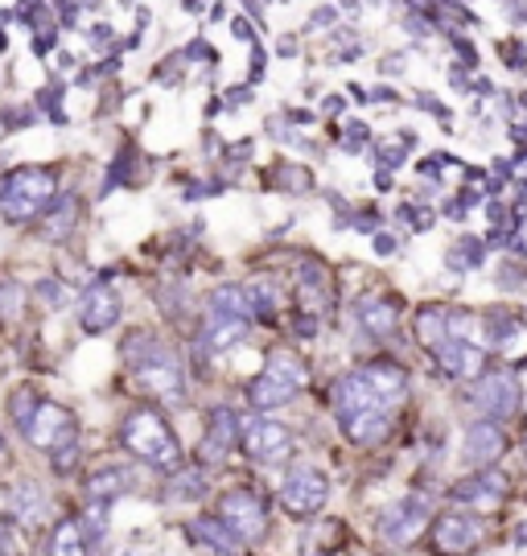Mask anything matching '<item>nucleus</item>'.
<instances>
[{
    "instance_id": "obj_1",
    "label": "nucleus",
    "mask_w": 527,
    "mask_h": 556,
    "mask_svg": "<svg viewBox=\"0 0 527 556\" xmlns=\"http://www.w3.org/2000/svg\"><path fill=\"white\" fill-rule=\"evenodd\" d=\"M334 413L342 438L354 445H375L391 425V400L363 371H351L334 383Z\"/></svg>"
},
{
    "instance_id": "obj_2",
    "label": "nucleus",
    "mask_w": 527,
    "mask_h": 556,
    "mask_svg": "<svg viewBox=\"0 0 527 556\" xmlns=\"http://www.w3.org/2000/svg\"><path fill=\"white\" fill-rule=\"evenodd\" d=\"M59 202V178L54 169H41V165H25L0 178V219L25 227V223L41 219L50 206Z\"/></svg>"
},
{
    "instance_id": "obj_3",
    "label": "nucleus",
    "mask_w": 527,
    "mask_h": 556,
    "mask_svg": "<svg viewBox=\"0 0 527 556\" xmlns=\"http://www.w3.org/2000/svg\"><path fill=\"white\" fill-rule=\"evenodd\" d=\"M128 363L137 367L140 383L153 392L156 400H170V404H181L186 400V371H181V358L153 334H133L128 346H124Z\"/></svg>"
},
{
    "instance_id": "obj_4",
    "label": "nucleus",
    "mask_w": 527,
    "mask_h": 556,
    "mask_svg": "<svg viewBox=\"0 0 527 556\" xmlns=\"http://www.w3.org/2000/svg\"><path fill=\"white\" fill-rule=\"evenodd\" d=\"M120 441H124L128 454H137L140 462H149V466L165 470V475L181 470V457L186 454H181L174 429L165 425V417H161L156 408H137V413H128L124 425H120Z\"/></svg>"
},
{
    "instance_id": "obj_5",
    "label": "nucleus",
    "mask_w": 527,
    "mask_h": 556,
    "mask_svg": "<svg viewBox=\"0 0 527 556\" xmlns=\"http://www.w3.org/2000/svg\"><path fill=\"white\" fill-rule=\"evenodd\" d=\"M305 388V363L293 351H273L264 371L248 383V404L268 413V408H285L289 400Z\"/></svg>"
},
{
    "instance_id": "obj_6",
    "label": "nucleus",
    "mask_w": 527,
    "mask_h": 556,
    "mask_svg": "<svg viewBox=\"0 0 527 556\" xmlns=\"http://www.w3.org/2000/svg\"><path fill=\"white\" fill-rule=\"evenodd\" d=\"M21 433H25L29 445H38L41 454H59L62 445L78 441L75 417H71L62 404H54V400H38L29 420L21 425Z\"/></svg>"
},
{
    "instance_id": "obj_7",
    "label": "nucleus",
    "mask_w": 527,
    "mask_h": 556,
    "mask_svg": "<svg viewBox=\"0 0 527 556\" xmlns=\"http://www.w3.org/2000/svg\"><path fill=\"white\" fill-rule=\"evenodd\" d=\"M218 519L243 544H255V540H264V532H268V507L248 486H235V491H227V495L218 498Z\"/></svg>"
},
{
    "instance_id": "obj_8",
    "label": "nucleus",
    "mask_w": 527,
    "mask_h": 556,
    "mask_svg": "<svg viewBox=\"0 0 527 556\" xmlns=\"http://www.w3.org/2000/svg\"><path fill=\"white\" fill-rule=\"evenodd\" d=\"M326 498H330V478L322 470H313V466H297L280 482V507L297 519L317 516L326 507Z\"/></svg>"
},
{
    "instance_id": "obj_9",
    "label": "nucleus",
    "mask_w": 527,
    "mask_h": 556,
    "mask_svg": "<svg viewBox=\"0 0 527 556\" xmlns=\"http://www.w3.org/2000/svg\"><path fill=\"white\" fill-rule=\"evenodd\" d=\"M474 408L490 420H507L519 413V379L511 376V371H487V376H478L474 383Z\"/></svg>"
},
{
    "instance_id": "obj_10",
    "label": "nucleus",
    "mask_w": 527,
    "mask_h": 556,
    "mask_svg": "<svg viewBox=\"0 0 527 556\" xmlns=\"http://www.w3.org/2000/svg\"><path fill=\"white\" fill-rule=\"evenodd\" d=\"M482 544V523L466 511H446L432 523V556H469Z\"/></svg>"
},
{
    "instance_id": "obj_11",
    "label": "nucleus",
    "mask_w": 527,
    "mask_h": 556,
    "mask_svg": "<svg viewBox=\"0 0 527 556\" xmlns=\"http://www.w3.org/2000/svg\"><path fill=\"white\" fill-rule=\"evenodd\" d=\"M429 519V498L421 495H404L388 503L379 516H375V528H379V536L391 540V544H409V540L421 536V523Z\"/></svg>"
},
{
    "instance_id": "obj_12",
    "label": "nucleus",
    "mask_w": 527,
    "mask_h": 556,
    "mask_svg": "<svg viewBox=\"0 0 527 556\" xmlns=\"http://www.w3.org/2000/svg\"><path fill=\"white\" fill-rule=\"evenodd\" d=\"M255 462H285V457L293 454V429L289 425H280V420H248L243 425V441H239Z\"/></svg>"
},
{
    "instance_id": "obj_13",
    "label": "nucleus",
    "mask_w": 527,
    "mask_h": 556,
    "mask_svg": "<svg viewBox=\"0 0 527 556\" xmlns=\"http://www.w3.org/2000/svg\"><path fill=\"white\" fill-rule=\"evenodd\" d=\"M474 334V318L462 314V309H446V305H425L421 314H416V338L437 351L441 342H450V338H469Z\"/></svg>"
},
{
    "instance_id": "obj_14",
    "label": "nucleus",
    "mask_w": 527,
    "mask_h": 556,
    "mask_svg": "<svg viewBox=\"0 0 527 556\" xmlns=\"http://www.w3.org/2000/svg\"><path fill=\"white\" fill-rule=\"evenodd\" d=\"M450 495H453V503H462V507L490 511V507H499V503L511 495V478L503 475V470H478V475H469L466 482H457Z\"/></svg>"
},
{
    "instance_id": "obj_15",
    "label": "nucleus",
    "mask_w": 527,
    "mask_h": 556,
    "mask_svg": "<svg viewBox=\"0 0 527 556\" xmlns=\"http://www.w3.org/2000/svg\"><path fill=\"white\" fill-rule=\"evenodd\" d=\"M120 321V293L112 285H91L83 289V301H78V326L83 334H108Z\"/></svg>"
},
{
    "instance_id": "obj_16",
    "label": "nucleus",
    "mask_w": 527,
    "mask_h": 556,
    "mask_svg": "<svg viewBox=\"0 0 527 556\" xmlns=\"http://www.w3.org/2000/svg\"><path fill=\"white\" fill-rule=\"evenodd\" d=\"M507 450V433L494 425V420H474L462 438V462L474 470H490Z\"/></svg>"
},
{
    "instance_id": "obj_17",
    "label": "nucleus",
    "mask_w": 527,
    "mask_h": 556,
    "mask_svg": "<svg viewBox=\"0 0 527 556\" xmlns=\"http://www.w3.org/2000/svg\"><path fill=\"white\" fill-rule=\"evenodd\" d=\"M432 355L441 363V371H450V376H457V379L482 376V367H487V351L474 346L469 338H450V342H441Z\"/></svg>"
},
{
    "instance_id": "obj_18",
    "label": "nucleus",
    "mask_w": 527,
    "mask_h": 556,
    "mask_svg": "<svg viewBox=\"0 0 527 556\" xmlns=\"http://www.w3.org/2000/svg\"><path fill=\"white\" fill-rule=\"evenodd\" d=\"M354 314H359V326L372 338H388L400 326V305L384 298V293H363V298L354 301Z\"/></svg>"
},
{
    "instance_id": "obj_19",
    "label": "nucleus",
    "mask_w": 527,
    "mask_h": 556,
    "mask_svg": "<svg viewBox=\"0 0 527 556\" xmlns=\"http://www.w3.org/2000/svg\"><path fill=\"white\" fill-rule=\"evenodd\" d=\"M235 441H243V425L235 417L227 404H218L215 413H211V425H206V441H202V454L218 462V457L231 454Z\"/></svg>"
},
{
    "instance_id": "obj_20",
    "label": "nucleus",
    "mask_w": 527,
    "mask_h": 556,
    "mask_svg": "<svg viewBox=\"0 0 527 556\" xmlns=\"http://www.w3.org/2000/svg\"><path fill=\"white\" fill-rule=\"evenodd\" d=\"M297 289H301V305L317 318V314L330 305V289H334L326 264H322V260H305V264L297 268Z\"/></svg>"
},
{
    "instance_id": "obj_21",
    "label": "nucleus",
    "mask_w": 527,
    "mask_h": 556,
    "mask_svg": "<svg viewBox=\"0 0 527 556\" xmlns=\"http://www.w3.org/2000/svg\"><path fill=\"white\" fill-rule=\"evenodd\" d=\"M248 326H252L248 318H235V314L211 309V314H206V321H202V334H198V342H202V351H227V346H235L239 338L248 334Z\"/></svg>"
},
{
    "instance_id": "obj_22",
    "label": "nucleus",
    "mask_w": 527,
    "mask_h": 556,
    "mask_svg": "<svg viewBox=\"0 0 527 556\" xmlns=\"http://www.w3.org/2000/svg\"><path fill=\"white\" fill-rule=\"evenodd\" d=\"M78 227V199L75 194H59V202L46 211V219H41V239H50V243H66V239L75 236Z\"/></svg>"
},
{
    "instance_id": "obj_23",
    "label": "nucleus",
    "mask_w": 527,
    "mask_h": 556,
    "mask_svg": "<svg viewBox=\"0 0 527 556\" xmlns=\"http://www.w3.org/2000/svg\"><path fill=\"white\" fill-rule=\"evenodd\" d=\"M190 540L202 544V548H211L215 556H235L239 553V544H243L223 519H218V523L215 519H195V523H190Z\"/></svg>"
},
{
    "instance_id": "obj_24",
    "label": "nucleus",
    "mask_w": 527,
    "mask_h": 556,
    "mask_svg": "<svg viewBox=\"0 0 527 556\" xmlns=\"http://www.w3.org/2000/svg\"><path fill=\"white\" fill-rule=\"evenodd\" d=\"M46 556H87V532L78 519H62L46 540Z\"/></svg>"
},
{
    "instance_id": "obj_25",
    "label": "nucleus",
    "mask_w": 527,
    "mask_h": 556,
    "mask_svg": "<svg viewBox=\"0 0 527 556\" xmlns=\"http://www.w3.org/2000/svg\"><path fill=\"white\" fill-rule=\"evenodd\" d=\"M9 507H13L17 523H41V516H46V491H41L38 482H21L9 495Z\"/></svg>"
},
{
    "instance_id": "obj_26",
    "label": "nucleus",
    "mask_w": 527,
    "mask_h": 556,
    "mask_svg": "<svg viewBox=\"0 0 527 556\" xmlns=\"http://www.w3.org/2000/svg\"><path fill=\"white\" fill-rule=\"evenodd\" d=\"M482 256H487V243L478 236H457L450 248V268H457V273H474V268H482Z\"/></svg>"
},
{
    "instance_id": "obj_27",
    "label": "nucleus",
    "mask_w": 527,
    "mask_h": 556,
    "mask_svg": "<svg viewBox=\"0 0 527 556\" xmlns=\"http://www.w3.org/2000/svg\"><path fill=\"white\" fill-rule=\"evenodd\" d=\"M124 486H128V475L116 470V466H103L99 475H91L87 482V498H99V503H112L116 495H124Z\"/></svg>"
},
{
    "instance_id": "obj_28",
    "label": "nucleus",
    "mask_w": 527,
    "mask_h": 556,
    "mask_svg": "<svg viewBox=\"0 0 527 556\" xmlns=\"http://www.w3.org/2000/svg\"><path fill=\"white\" fill-rule=\"evenodd\" d=\"M108 511H112V503H99V498H87V511H83V532L91 540H99L108 532Z\"/></svg>"
},
{
    "instance_id": "obj_29",
    "label": "nucleus",
    "mask_w": 527,
    "mask_h": 556,
    "mask_svg": "<svg viewBox=\"0 0 527 556\" xmlns=\"http://www.w3.org/2000/svg\"><path fill=\"white\" fill-rule=\"evenodd\" d=\"M38 301L46 309H62V305H71V289L59 277H46L38 280Z\"/></svg>"
},
{
    "instance_id": "obj_30",
    "label": "nucleus",
    "mask_w": 527,
    "mask_h": 556,
    "mask_svg": "<svg viewBox=\"0 0 527 556\" xmlns=\"http://www.w3.org/2000/svg\"><path fill=\"white\" fill-rule=\"evenodd\" d=\"M276 181L289 186L293 194H305V190L313 186V174L305 169V165H280V169H276Z\"/></svg>"
},
{
    "instance_id": "obj_31",
    "label": "nucleus",
    "mask_w": 527,
    "mask_h": 556,
    "mask_svg": "<svg viewBox=\"0 0 527 556\" xmlns=\"http://www.w3.org/2000/svg\"><path fill=\"white\" fill-rule=\"evenodd\" d=\"M21 305H25V289L21 285H0V321L21 318Z\"/></svg>"
},
{
    "instance_id": "obj_32",
    "label": "nucleus",
    "mask_w": 527,
    "mask_h": 556,
    "mask_svg": "<svg viewBox=\"0 0 527 556\" xmlns=\"http://www.w3.org/2000/svg\"><path fill=\"white\" fill-rule=\"evenodd\" d=\"M490 321H494V326H487V330H490V338H494L499 346H511L515 338L524 334V326H519V321H511L507 314H490Z\"/></svg>"
},
{
    "instance_id": "obj_33",
    "label": "nucleus",
    "mask_w": 527,
    "mask_h": 556,
    "mask_svg": "<svg viewBox=\"0 0 527 556\" xmlns=\"http://www.w3.org/2000/svg\"><path fill=\"white\" fill-rule=\"evenodd\" d=\"M202 495H206V478L195 475V470H186L174 482V498H202Z\"/></svg>"
},
{
    "instance_id": "obj_34",
    "label": "nucleus",
    "mask_w": 527,
    "mask_h": 556,
    "mask_svg": "<svg viewBox=\"0 0 527 556\" xmlns=\"http://www.w3.org/2000/svg\"><path fill=\"white\" fill-rule=\"evenodd\" d=\"M38 103H41V112L46 116H54V124H66V112H62V87L54 83V87H46L38 96Z\"/></svg>"
},
{
    "instance_id": "obj_35",
    "label": "nucleus",
    "mask_w": 527,
    "mask_h": 556,
    "mask_svg": "<svg viewBox=\"0 0 527 556\" xmlns=\"http://www.w3.org/2000/svg\"><path fill=\"white\" fill-rule=\"evenodd\" d=\"M75 462H78V441H71V445H62L59 454H54V470H59V475H71Z\"/></svg>"
},
{
    "instance_id": "obj_36",
    "label": "nucleus",
    "mask_w": 527,
    "mask_h": 556,
    "mask_svg": "<svg viewBox=\"0 0 527 556\" xmlns=\"http://www.w3.org/2000/svg\"><path fill=\"white\" fill-rule=\"evenodd\" d=\"M0 556H17V536H13V528L0 519Z\"/></svg>"
},
{
    "instance_id": "obj_37",
    "label": "nucleus",
    "mask_w": 527,
    "mask_h": 556,
    "mask_svg": "<svg viewBox=\"0 0 527 556\" xmlns=\"http://www.w3.org/2000/svg\"><path fill=\"white\" fill-rule=\"evenodd\" d=\"M372 248H375V256H391V252H396V239L384 236V231H375V236H372Z\"/></svg>"
},
{
    "instance_id": "obj_38",
    "label": "nucleus",
    "mask_w": 527,
    "mask_h": 556,
    "mask_svg": "<svg viewBox=\"0 0 527 556\" xmlns=\"http://www.w3.org/2000/svg\"><path fill=\"white\" fill-rule=\"evenodd\" d=\"M231 34L239 41H255V29H252V21H248V17H235L231 21Z\"/></svg>"
},
{
    "instance_id": "obj_39",
    "label": "nucleus",
    "mask_w": 527,
    "mask_h": 556,
    "mask_svg": "<svg viewBox=\"0 0 527 556\" xmlns=\"http://www.w3.org/2000/svg\"><path fill=\"white\" fill-rule=\"evenodd\" d=\"M503 59H507V66L519 71V66H524V46H519V41H507V46H503Z\"/></svg>"
},
{
    "instance_id": "obj_40",
    "label": "nucleus",
    "mask_w": 527,
    "mask_h": 556,
    "mask_svg": "<svg viewBox=\"0 0 527 556\" xmlns=\"http://www.w3.org/2000/svg\"><path fill=\"white\" fill-rule=\"evenodd\" d=\"M347 128H351V132H347V149H359V144L367 140V124L354 119V124H347Z\"/></svg>"
},
{
    "instance_id": "obj_41",
    "label": "nucleus",
    "mask_w": 527,
    "mask_h": 556,
    "mask_svg": "<svg viewBox=\"0 0 527 556\" xmlns=\"http://www.w3.org/2000/svg\"><path fill=\"white\" fill-rule=\"evenodd\" d=\"M227 103H235V108H239V103H252V91H248V87H231V91H227Z\"/></svg>"
},
{
    "instance_id": "obj_42",
    "label": "nucleus",
    "mask_w": 527,
    "mask_h": 556,
    "mask_svg": "<svg viewBox=\"0 0 527 556\" xmlns=\"http://www.w3.org/2000/svg\"><path fill=\"white\" fill-rule=\"evenodd\" d=\"M91 41H96V46H108V41H112V29H108V25H96V29H91Z\"/></svg>"
},
{
    "instance_id": "obj_43",
    "label": "nucleus",
    "mask_w": 527,
    "mask_h": 556,
    "mask_svg": "<svg viewBox=\"0 0 527 556\" xmlns=\"http://www.w3.org/2000/svg\"><path fill=\"white\" fill-rule=\"evenodd\" d=\"M330 21H334V9H317L310 17V25H330Z\"/></svg>"
},
{
    "instance_id": "obj_44",
    "label": "nucleus",
    "mask_w": 527,
    "mask_h": 556,
    "mask_svg": "<svg viewBox=\"0 0 527 556\" xmlns=\"http://www.w3.org/2000/svg\"><path fill=\"white\" fill-rule=\"evenodd\" d=\"M511 540H515V544L524 548V544H527V519H524V523H519V528H515V536H511Z\"/></svg>"
},
{
    "instance_id": "obj_45",
    "label": "nucleus",
    "mask_w": 527,
    "mask_h": 556,
    "mask_svg": "<svg viewBox=\"0 0 527 556\" xmlns=\"http://www.w3.org/2000/svg\"><path fill=\"white\" fill-rule=\"evenodd\" d=\"M116 556H149V553H140L137 544H128V548H120V553H116Z\"/></svg>"
},
{
    "instance_id": "obj_46",
    "label": "nucleus",
    "mask_w": 527,
    "mask_h": 556,
    "mask_svg": "<svg viewBox=\"0 0 527 556\" xmlns=\"http://www.w3.org/2000/svg\"><path fill=\"white\" fill-rule=\"evenodd\" d=\"M524 454H527V445H524Z\"/></svg>"
}]
</instances>
